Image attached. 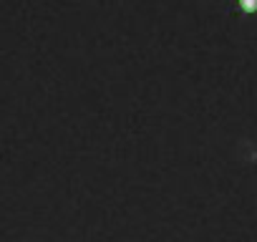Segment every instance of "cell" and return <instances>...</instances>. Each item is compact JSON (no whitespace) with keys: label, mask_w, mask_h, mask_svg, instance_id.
I'll use <instances>...</instances> for the list:
<instances>
[{"label":"cell","mask_w":257,"mask_h":242,"mask_svg":"<svg viewBox=\"0 0 257 242\" xmlns=\"http://www.w3.org/2000/svg\"><path fill=\"white\" fill-rule=\"evenodd\" d=\"M239 16H257V0H234Z\"/></svg>","instance_id":"6da1fadb"}]
</instances>
